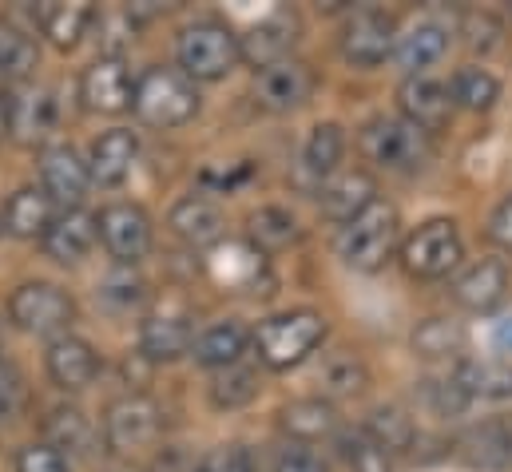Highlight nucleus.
Returning <instances> with one entry per match:
<instances>
[{"label": "nucleus", "mask_w": 512, "mask_h": 472, "mask_svg": "<svg viewBox=\"0 0 512 472\" xmlns=\"http://www.w3.org/2000/svg\"><path fill=\"white\" fill-rule=\"evenodd\" d=\"M397 246H401V215L389 199H374L362 215L342 223L334 242L338 258L358 274H378Z\"/></svg>", "instance_id": "nucleus-1"}, {"label": "nucleus", "mask_w": 512, "mask_h": 472, "mask_svg": "<svg viewBox=\"0 0 512 472\" xmlns=\"http://www.w3.org/2000/svg\"><path fill=\"white\" fill-rule=\"evenodd\" d=\"M358 151L366 163L389 175H417L433 159V143L421 127H413L401 116H374L362 123L358 131Z\"/></svg>", "instance_id": "nucleus-2"}, {"label": "nucleus", "mask_w": 512, "mask_h": 472, "mask_svg": "<svg viewBox=\"0 0 512 472\" xmlns=\"http://www.w3.org/2000/svg\"><path fill=\"white\" fill-rule=\"evenodd\" d=\"M131 112L147 127H183L187 119L199 116V88H195V80L187 72L151 64L135 80Z\"/></svg>", "instance_id": "nucleus-3"}, {"label": "nucleus", "mask_w": 512, "mask_h": 472, "mask_svg": "<svg viewBox=\"0 0 512 472\" xmlns=\"http://www.w3.org/2000/svg\"><path fill=\"white\" fill-rule=\"evenodd\" d=\"M326 318L318 310H290L258 322L251 334V346L258 350V361L270 369H294L326 342Z\"/></svg>", "instance_id": "nucleus-4"}, {"label": "nucleus", "mask_w": 512, "mask_h": 472, "mask_svg": "<svg viewBox=\"0 0 512 472\" xmlns=\"http://www.w3.org/2000/svg\"><path fill=\"white\" fill-rule=\"evenodd\" d=\"M175 52H179V72H187L191 80L215 84V80L231 76L235 64L243 60V40L223 20L207 16V20H195L179 32Z\"/></svg>", "instance_id": "nucleus-5"}, {"label": "nucleus", "mask_w": 512, "mask_h": 472, "mask_svg": "<svg viewBox=\"0 0 512 472\" xmlns=\"http://www.w3.org/2000/svg\"><path fill=\"white\" fill-rule=\"evenodd\" d=\"M207 274L219 290L227 294H247V298H262L274 286L270 274V258L258 250L251 238H227L211 250L207 258Z\"/></svg>", "instance_id": "nucleus-6"}, {"label": "nucleus", "mask_w": 512, "mask_h": 472, "mask_svg": "<svg viewBox=\"0 0 512 472\" xmlns=\"http://www.w3.org/2000/svg\"><path fill=\"white\" fill-rule=\"evenodd\" d=\"M465 258V242L453 219H429L421 223L413 235L401 242V262L413 278H445L449 270H457Z\"/></svg>", "instance_id": "nucleus-7"}, {"label": "nucleus", "mask_w": 512, "mask_h": 472, "mask_svg": "<svg viewBox=\"0 0 512 472\" xmlns=\"http://www.w3.org/2000/svg\"><path fill=\"white\" fill-rule=\"evenodd\" d=\"M8 318L24 334H60L64 338V330L76 318V302L56 282H24L8 298Z\"/></svg>", "instance_id": "nucleus-8"}, {"label": "nucleus", "mask_w": 512, "mask_h": 472, "mask_svg": "<svg viewBox=\"0 0 512 472\" xmlns=\"http://www.w3.org/2000/svg\"><path fill=\"white\" fill-rule=\"evenodd\" d=\"M159 425H163L159 405H155L151 397H143V393H128V397H120V401L108 405L104 441H108L112 453L131 457V453L151 449V445L159 441Z\"/></svg>", "instance_id": "nucleus-9"}, {"label": "nucleus", "mask_w": 512, "mask_h": 472, "mask_svg": "<svg viewBox=\"0 0 512 472\" xmlns=\"http://www.w3.org/2000/svg\"><path fill=\"white\" fill-rule=\"evenodd\" d=\"M397 48V20L385 8H354L342 24V56L354 68H378Z\"/></svg>", "instance_id": "nucleus-10"}, {"label": "nucleus", "mask_w": 512, "mask_h": 472, "mask_svg": "<svg viewBox=\"0 0 512 472\" xmlns=\"http://www.w3.org/2000/svg\"><path fill=\"white\" fill-rule=\"evenodd\" d=\"M131 96H135V80L128 72V60L120 52H104L96 56L84 76H80V100L88 112H100V116H120L131 108Z\"/></svg>", "instance_id": "nucleus-11"}, {"label": "nucleus", "mask_w": 512, "mask_h": 472, "mask_svg": "<svg viewBox=\"0 0 512 472\" xmlns=\"http://www.w3.org/2000/svg\"><path fill=\"white\" fill-rule=\"evenodd\" d=\"M314 96V72L310 64L302 60H278L270 68H262L255 76V100L258 108L274 112V116H286V112H298L306 100Z\"/></svg>", "instance_id": "nucleus-12"}, {"label": "nucleus", "mask_w": 512, "mask_h": 472, "mask_svg": "<svg viewBox=\"0 0 512 472\" xmlns=\"http://www.w3.org/2000/svg\"><path fill=\"white\" fill-rule=\"evenodd\" d=\"M88 183H92V171L72 143H52L40 151V187L52 203H60L64 211L80 207V199L88 195Z\"/></svg>", "instance_id": "nucleus-13"}, {"label": "nucleus", "mask_w": 512, "mask_h": 472, "mask_svg": "<svg viewBox=\"0 0 512 472\" xmlns=\"http://www.w3.org/2000/svg\"><path fill=\"white\" fill-rule=\"evenodd\" d=\"M100 238L120 266H135L151 250V219L135 203H112L100 211Z\"/></svg>", "instance_id": "nucleus-14"}, {"label": "nucleus", "mask_w": 512, "mask_h": 472, "mask_svg": "<svg viewBox=\"0 0 512 472\" xmlns=\"http://www.w3.org/2000/svg\"><path fill=\"white\" fill-rule=\"evenodd\" d=\"M397 104H401V119H409L413 127H421L429 139L437 131H445L449 119H453L449 84H441L433 76H405L401 88H397Z\"/></svg>", "instance_id": "nucleus-15"}, {"label": "nucleus", "mask_w": 512, "mask_h": 472, "mask_svg": "<svg viewBox=\"0 0 512 472\" xmlns=\"http://www.w3.org/2000/svg\"><path fill=\"white\" fill-rule=\"evenodd\" d=\"M453 298H457V306H465L473 314L501 310L509 298V266L501 258H481V262L465 266L453 278Z\"/></svg>", "instance_id": "nucleus-16"}, {"label": "nucleus", "mask_w": 512, "mask_h": 472, "mask_svg": "<svg viewBox=\"0 0 512 472\" xmlns=\"http://www.w3.org/2000/svg\"><path fill=\"white\" fill-rule=\"evenodd\" d=\"M298 28L302 24H298V16L290 8H274L270 16L258 20L247 36H239L243 40V60L255 72L278 64V60H290V48L298 44Z\"/></svg>", "instance_id": "nucleus-17"}, {"label": "nucleus", "mask_w": 512, "mask_h": 472, "mask_svg": "<svg viewBox=\"0 0 512 472\" xmlns=\"http://www.w3.org/2000/svg\"><path fill=\"white\" fill-rule=\"evenodd\" d=\"M96 238H100V215H88V211L72 207V211H60V215L52 219L48 235L40 238V242H44V254H48L52 262L76 266V262H84V258L92 254Z\"/></svg>", "instance_id": "nucleus-18"}, {"label": "nucleus", "mask_w": 512, "mask_h": 472, "mask_svg": "<svg viewBox=\"0 0 512 472\" xmlns=\"http://www.w3.org/2000/svg\"><path fill=\"white\" fill-rule=\"evenodd\" d=\"M191 346H195V330H191V318L183 310H155V314H147V322L139 330V354L147 357L151 365L179 361L183 354H191Z\"/></svg>", "instance_id": "nucleus-19"}, {"label": "nucleus", "mask_w": 512, "mask_h": 472, "mask_svg": "<svg viewBox=\"0 0 512 472\" xmlns=\"http://www.w3.org/2000/svg\"><path fill=\"white\" fill-rule=\"evenodd\" d=\"M378 199V183L370 171H338L318 187V203L322 215L334 223H350L354 215H362L370 203Z\"/></svg>", "instance_id": "nucleus-20"}, {"label": "nucleus", "mask_w": 512, "mask_h": 472, "mask_svg": "<svg viewBox=\"0 0 512 472\" xmlns=\"http://www.w3.org/2000/svg\"><path fill=\"white\" fill-rule=\"evenodd\" d=\"M48 377L64 389V393H80V389H88L92 381H96V373H100V354L92 350V342H84V338H72V334H64V338H56L52 346H48Z\"/></svg>", "instance_id": "nucleus-21"}, {"label": "nucleus", "mask_w": 512, "mask_h": 472, "mask_svg": "<svg viewBox=\"0 0 512 472\" xmlns=\"http://www.w3.org/2000/svg\"><path fill=\"white\" fill-rule=\"evenodd\" d=\"M167 227L183 238L187 246H199V250H215L223 242V235H227L223 211L211 199H199V195L179 199L171 207V215H167Z\"/></svg>", "instance_id": "nucleus-22"}, {"label": "nucleus", "mask_w": 512, "mask_h": 472, "mask_svg": "<svg viewBox=\"0 0 512 472\" xmlns=\"http://www.w3.org/2000/svg\"><path fill=\"white\" fill-rule=\"evenodd\" d=\"M135 155H139V139L128 127H112L104 131L92 151H88V171H92V183L100 187H120L135 167Z\"/></svg>", "instance_id": "nucleus-23"}, {"label": "nucleus", "mask_w": 512, "mask_h": 472, "mask_svg": "<svg viewBox=\"0 0 512 472\" xmlns=\"http://www.w3.org/2000/svg\"><path fill=\"white\" fill-rule=\"evenodd\" d=\"M445 52H449V28L441 20H417L405 36H397L393 60L405 76H425V68H433Z\"/></svg>", "instance_id": "nucleus-24"}, {"label": "nucleus", "mask_w": 512, "mask_h": 472, "mask_svg": "<svg viewBox=\"0 0 512 472\" xmlns=\"http://www.w3.org/2000/svg\"><path fill=\"white\" fill-rule=\"evenodd\" d=\"M278 425L286 437H294V445H314L338 433V413H334V401L326 397H302V401L282 405Z\"/></svg>", "instance_id": "nucleus-25"}, {"label": "nucleus", "mask_w": 512, "mask_h": 472, "mask_svg": "<svg viewBox=\"0 0 512 472\" xmlns=\"http://www.w3.org/2000/svg\"><path fill=\"white\" fill-rule=\"evenodd\" d=\"M56 119H60V104L52 88H24L12 108V135L20 143H44L56 131Z\"/></svg>", "instance_id": "nucleus-26"}, {"label": "nucleus", "mask_w": 512, "mask_h": 472, "mask_svg": "<svg viewBox=\"0 0 512 472\" xmlns=\"http://www.w3.org/2000/svg\"><path fill=\"white\" fill-rule=\"evenodd\" d=\"M56 219V203L44 195V187H20L4 203V231L16 238H44Z\"/></svg>", "instance_id": "nucleus-27"}, {"label": "nucleus", "mask_w": 512, "mask_h": 472, "mask_svg": "<svg viewBox=\"0 0 512 472\" xmlns=\"http://www.w3.org/2000/svg\"><path fill=\"white\" fill-rule=\"evenodd\" d=\"M32 16H36L40 32L60 52H72L88 36V28L96 24V8H88V4H36Z\"/></svg>", "instance_id": "nucleus-28"}, {"label": "nucleus", "mask_w": 512, "mask_h": 472, "mask_svg": "<svg viewBox=\"0 0 512 472\" xmlns=\"http://www.w3.org/2000/svg\"><path fill=\"white\" fill-rule=\"evenodd\" d=\"M453 381L461 385V393L473 401H505L512 397V365L509 361H481V357H461L453 369Z\"/></svg>", "instance_id": "nucleus-29"}, {"label": "nucleus", "mask_w": 512, "mask_h": 472, "mask_svg": "<svg viewBox=\"0 0 512 472\" xmlns=\"http://www.w3.org/2000/svg\"><path fill=\"white\" fill-rule=\"evenodd\" d=\"M457 449H461V461L473 465V469L497 472V469H509L512 465V441H509V433H505L501 421L473 425V429L457 441Z\"/></svg>", "instance_id": "nucleus-30"}, {"label": "nucleus", "mask_w": 512, "mask_h": 472, "mask_svg": "<svg viewBox=\"0 0 512 472\" xmlns=\"http://www.w3.org/2000/svg\"><path fill=\"white\" fill-rule=\"evenodd\" d=\"M247 346H251V330L243 322L227 318V322H215L211 330H203V338L195 342V361L207 369H231L247 354Z\"/></svg>", "instance_id": "nucleus-31"}, {"label": "nucleus", "mask_w": 512, "mask_h": 472, "mask_svg": "<svg viewBox=\"0 0 512 472\" xmlns=\"http://www.w3.org/2000/svg\"><path fill=\"white\" fill-rule=\"evenodd\" d=\"M342 155H346V131L338 123H318L302 147V171L322 187V179L338 175Z\"/></svg>", "instance_id": "nucleus-32"}, {"label": "nucleus", "mask_w": 512, "mask_h": 472, "mask_svg": "<svg viewBox=\"0 0 512 472\" xmlns=\"http://www.w3.org/2000/svg\"><path fill=\"white\" fill-rule=\"evenodd\" d=\"M44 437L52 449L60 453H92V441H96V429L88 421L84 409L76 405H56L48 417H44Z\"/></svg>", "instance_id": "nucleus-33"}, {"label": "nucleus", "mask_w": 512, "mask_h": 472, "mask_svg": "<svg viewBox=\"0 0 512 472\" xmlns=\"http://www.w3.org/2000/svg\"><path fill=\"white\" fill-rule=\"evenodd\" d=\"M318 385H322V397L326 401H338V397H358L366 385H370V369L366 361L350 350H338L322 361L318 369Z\"/></svg>", "instance_id": "nucleus-34"}, {"label": "nucleus", "mask_w": 512, "mask_h": 472, "mask_svg": "<svg viewBox=\"0 0 512 472\" xmlns=\"http://www.w3.org/2000/svg\"><path fill=\"white\" fill-rule=\"evenodd\" d=\"M449 96H453V108H465V112H489L497 108L501 100V80L489 72V68H457L453 80H449Z\"/></svg>", "instance_id": "nucleus-35"}, {"label": "nucleus", "mask_w": 512, "mask_h": 472, "mask_svg": "<svg viewBox=\"0 0 512 472\" xmlns=\"http://www.w3.org/2000/svg\"><path fill=\"white\" fill-rule=\"evenodd\" d=\"M36 64H40L36 40L12 20H0V80H28Z\"/></svg>", "instance_id": "nucleus-36"}, {"label": "nucleus", "mask_w": 512, "mask_h": 472, "mask_svg": "<svg viewBox=\"0 0 512 472\" xmlns=\"http://www.w3.org/2000/svg\"><path fill=\"white\" fill-rule=\"evenodd\" d=\"M469 334L461 322H449V318H425L417 330H413V354L425 357V361H441V357H457L465 350Z\"/></svg>", "instance_id": "nucleus-37"}, {"label": "nucleus", "mask_w": 512, "mask_h": 472, "mask_svg": "<svg viewBox=\"0 0 512 472\" xmlns=\"http://www.w3.org/2000/svg\"><path fill=\"white\" fill-rule=\"evenodd\" d=\"M366 433L382 445L389 457H393V453H409L413 441H417L413 417H409L405 409H397V405H378V409L370 413V421H366Z\"/></svg>", "instance_id": "nucleus-38"}, {"label": "nucleus", "mask_w": 512, "mask_h": 472, "mask_svg": "<svg viewBox=\"0 0 512 472\" xmlns=\"http://www.w3.org/2000/svg\"><path fill=\"white\" fill-rule=\"evenodd\" d=\"M298 235H302L298 231V219L290 211H282V207H262V211L251 215V242H255L262 254L294 246Z\"/></svg>", "instance_id": "nucleus-39"}, {"label": "nucleus", "mask_w": 512, "mask_h": 472, "mask_svg": "<svg viewBox=\"0 0 512 472\" xmlns=\"http://www.w3.org/2000/svg\"><path fill=\"white\" fill-rule=\"evenodd\" d=\"M338 453L350 472H393V461L366 429H350L338 437Z\"/></svg>", "instance_id": "nucleus-40"}, {"label": "nucleus", "mask_w": 512, "mask_h": 472, "mask_svg": "<svg viewBox=\"0 0 512 472\" xmlns=\"http://www.w3.org/2000/svg\"><path fill=\"white\" fill-rule=\"evenodd\" d=\"M258 397V373L231 365L211 381V405L215 409H243Z\"/></svg>", "instance_id": "nucleus-41"}, {"label": "nucleus", "mask_w": 512, "mask_h": 472, "mask_svg": "<svg viewBox=\"0 0 512 472\" xmlns=\"http://www.w3.org/2000/svg\"><path fill=\"white\" fill-rule=\"evenodd\" d=\"M143 294H147V286H143V278H135L131 270H116V274H108V278H104V286H100V302H104V306H112V310L139 306V302H143Z\"/></svg>", "instance_id": "nucleus-42"}, {"label": "nucleus", "mask_w": 512, "mask_h": 472, "mask_svg": "<svg viewBox=\"0 0 512 472\" xmlns=\"http://www.w3.org/2000/svg\"><path fill=\"white\" fill-rule=\"evenodd\" d=\"M461 32H465V44L473 52H493V48H501V36H505L501 20L489 16V12H465Z\"/></svg>", "instance_id": "nucleus-43"}, {"label": "nucleus", "mask_w": 512, "mask_h": 472, "mask_svg": "<svg viewBox=\"0 0 512 472\" xmlns=\"http://www.w3.org/2000/svg\"><path fill=\"white\" fill-rule=\"evenodd\" d=\"M28 405V385L24 373L12 361H0V421H16Z\"/></svg>", "instance_id": "nucleus-44"}, {"label": "nucleus", "mask_w": 512, "mask_h": 472, "mask_svg": "<svg viewBox=\"0 0 512 472\" xmlns=\"http://www.w3.org/2000/svg\"><path fill=\"white\" fill-rule=\"evenodd\" d=\"M16 472H68V457L60 449H52L48 441L24 445L16 457Z\"/></svg>", "instance_id": "nucleus-45"}, {"label": "nucleus", "mask_w": 512, "mask_h": 472, "mask_svg": "<svg viewBox=\"0 0 512 472\" xmlns=\"http://www.w3.org/2000/svg\"><path fill=\"white\" fill-rule=\"evenodd\" d=\"M274 472H326V461L310 445H286L274 457Z\"/></svg>", "instance_id": "nucleus-46"}, {"label": "nucleus", "mask_w": 512, "mask_h": 472, "mask_svg": "<svg viewBox=\"0 0 512 472\" xmlns=\"http://www.w3.org/2000/svg\"><path fill=\"white\" fill-rule=\"evenodd\" d=\"M255 175V167L251 163H239L235 171H223V175H215V171H203V183L207 187H219V191H235L239 183H247Z\"/></svg>", "instance_id": "nucleus-47"}, {"label": "nucleus", "mask_w": 512, "mask_h": 472, "mask_svg": "<svg viewBox=\"0 0 512 472\" xmlns=\"http://www.w3.org/2000/svg\"><path fill=\"white\" fill-rule=\"evenodd\" d=\"M489 231H493V238H497V246L512 254V195L493 211V227H489Z\"/></svg>", "instance_id": "nucleus-48"}, {"label": "nucleus", "mask_w": 512, "mask_h": 472, "mask_svg": "<svg viewBox=\"0 0 512 472\" xmlns=\"http://www.w3.org/2000/svg\"><path fill=\"white\" fill-rule=\"evenodd\" d=\"M12 108H16V96L0 88V143L12 135Z\"/></svg>", "instance_id": "nucleus-49"}, {"label": "nucleus", "mask_w": 512, "mask_h": 472, "mask_svg": "<svg viewBox=\"0 0 512 472\" xmlns=\"http://www.w3.org/2000/svg\"><path fill=\"white\" fill-rule=\"evenodd\" d=\"M497 342H501V350H509V354H512V318L497 326Z\"/></svg>", "instance_id": "nucleus-50"}, {"label": "nucleus", "mask_w": 512, "mask_h": 472, "mask_svg": "<svg viewBox=\"0 0 512 472\" xmlns=\"http://www.w3.org/2000/svg\"><path fill=\"white\" fill-rule=\"evenodd\" d=\"M501 425H505V433H509V441H512V413L509 417H501Z\"/></svg>", "instance_id": "nucleus-51"}, {"label": "nucleus", "mask_w": 512, "mask_h": 472, "mask_svg": "<svg viewBox=\"0 0 512 472\" xmlns=\"http://www.w3.org/2000/svg\"><path fill=\"white\" fill-rule=\"evenodd\" d=\"M195 472H211V469H207V465H203V461H199V465H195Z\"/></svg>", "instance_id": "nucleus-52"}, {"label": "nucleus", "mask_w": 512, "mask_h": 472, "mask_svg": "<svg viewBox=\"0 0 512 472\" xmlns=\"http://www.w3.org/2000/svg\"><path fill=\"white\" fill-rule=\"evenodd\" d=\"M0 235H4V211H0Z\"/></svg>", "instance_id": "nucleus-53"}, {"label": "nucleus", "mask_w": 512, "mask_h": 472, "mask_svg": "<svg viewBox=\"0 0 512 472\" xmlns=\"http://www.w3.org/2000/svg\"><path fill=\"white\" fill-rule=\"evenodd\" d=\"M116 472H131V469H116Z\"/></svg>", "instance_id": "nucleus-54"}]
</instances>
